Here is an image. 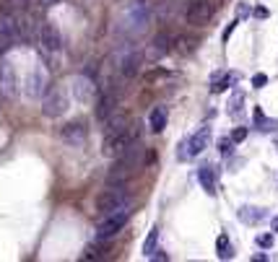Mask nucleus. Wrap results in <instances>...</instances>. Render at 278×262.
Listing matches in <instances>:
<instances>
[{
  "label": "nucleus",
  "mask_w": 278,
  "mask_h": 262,
  "mask_svg": "<svg viewBox=\"0 0 278 262\" xmlns=\"http://www.w3.org/2000/svg\"><path fill=\"white\" fill-rule=\"evenodd\" d=\"M273 231L278 234V218H273Z\"/></svg>",
  "instance_id": "58836bf2"
},
{
  "label": "nucleus",
  "mask_w": 278,
  "mask_h": 262,
  "mask_svg": "<svg viewBox=\"0 0 278 262\" xmlns=\"http://www.w3.org/2000/svg\"><path fill=\"white\" fill-rule=\"evenodd\" d=\"M252 259H255V262H265V259H268V254H255Z\"/></svg>",
  "instance_id": "4c0bfd02"
},
{
  "label": "nucleus",
  "mask_w": 278,
  "mask_h": 262,
  "mask_svg": "<svg viewBox=\"0 0 278 262\" xmlns=\"http://www.w3.org/2000/svg\"><path fill=\"white\" fill-rule=\"evenodd\" d=\"M255 127H258L260 133H273V130L278 127V120L265 117V115H263V109H255Z\"/></svg>",
  "instance_id": "4be33fe9"
},
{
  "label": "nucleus",
  "mask_w": 278,
  "mask_h": 262,
  "mask_svg": "<svg viewBox=\"0 0 278 262\" xmlns=\"http://www.w3.org/2000/svg\"><path fill=\"white\" fill-rule=\"evenodd\" d=\"M3 3L13 11V8H21V6H24V0H3Z\"/></svg>",
  "instance_id": "72a5a7b5"
},
{
  "label": "nucleus",
  "mask_w": 278,
  "mask_h": 262,
  "mask_svg": "<svg viewBox=\"0 0 278 262\" xmlns=\"http://www.w3.org/2000/svg\"><path fill=\"white\" fill-rule=\"evenodd\" d=\"M237 24H239V18L234 21V24H229V26H226V31H224V42H226V39L231 36V31H234V26H237Z\"/></svg>",
  "instance_id": "f704fd0d"
},
{
  "label": "nucleus",
  "mask_w": 278,
  "mask_h": 262,
  "mask_svg": "<svg viewBox=\"0 0 278 262\" xmlns=\"http://www.w3.org/2000/svg\"><path fill=\"white\" fill-rule=\"evenodd\" d=\"M122 205H130V192L125 190V184H107V190L97 195V213L99 215H107Z\"/></svg>",
  "instance_id": "39448f33"
},
{
  "label": "nucleus",
  "mask_w": 278,
  "mask_h": 262,
  "mask_svg": "<svg viewBox=\"0 0 278 262\" xmlns=\"http://www.w3.org/2000/svg\"><path fill=\"white\" fill-rule=\"evenodd\" d=\"M138 138H141V125H133L128 122L122 130H114V133H107V140H104V154L107 156H120L125 154V151L138 143Z\"/></svg>",
  "instance_id": "7ed1b4c3"
},
{
  "label": "nucleus",
  "mask_w": 278,
  "mask_h": 262,
  "mask_svg": "<svg viewBox=\"0 0 278 262\" xmlns=\"http://www.w3.org/2000/svg\"><path fill=\"white\" fill-rule=\"evenodd\" d=\"M231 151H234V140H231V138H221L219 140V154L221 156H231Z\"/></svg>",
  "instance_id": "cd10ccee"
},
{
  "label": "nucleus",
  "mask_w": 278,
  "mask_h": 262,
  "mask_svg": "<svg viewBox=\"0 0 278 262\" xmlns=\"http://www.w3.org/2000/svg\"><path fill=\"white\" fill-rule=\"evenodd\" d=\"M42 47L47 50V52H52V55H57L60 50H63V36H60V31H57V26H52V24H44L42 26Z\"/></svg>",
  "instance_id": "2eb2a0df"
},
{
  "label": "nucleus",
  "mask_w": 278,
  "mask_h": 262,
  "mask_svg": "<svg viewBox=\"0 0 278 262\" xmlns=\"http://www.w3.org/2000/svg\"><path fill=\"white\" fill-rule=\"evenodd\" d=\"M167 122H169V109L167 106H153L151 109V115H148V127H151V133H164L167 130Z\"/></svg>",
  "instance_id": "dca6fc26"
},
{
  "label": "nucleus",
  "mask_w": 278,
  "mask_h": 262,
  "mask_svg": "<svg viewBox=\"0 0 278 262\" xmlns=\"http://www.w3.org/2000/svg\"><path fill=\"white\" fill-rule=\"evenodd\" d=\"M242 101H244V96L239 91H234V96H231V101H229V115H239L242 112Z\"/></svg>",
  "instance_id": "a878e982"
},
{
  "label": "nucleus",
  "mask_w": 278,
  "mask_h": 262,
  "mask_svg": "<svg viewBox=\"0 0 278 262\" xmlns=\"http://www.w3.org/2000/svg\"><path fill=\"white\" fill-rule=\"evenodd\" d=\"M44 91H47V73H44L42 68H37L26 76L24 94H26V99H39V96H44Z\"/></svg>",
  "instance_id": "ddd939ff"
},
{
  "label": "nucleus",
  "mask_w": 278,
  "mask_h": 262,
  "mask_svg": "<svg viewBox=\"0 0 278 262\" xmlns=\"http://www.w3.org/2000/svg\"><path fill=\"white\" fill-rule=\"evenodd\" d=\"M60 138H63L68 145L78 148V145H83V143H86V138H88V130H86V125H83V122H71V125H65V127H63Z\"/></svg>",
  "instance_id": "4468645a"
},
{
  "label": "nucleus",
  "mask_w": 278,
  "mask_h": 262,
  "mask_svg": "<svg viewBox=\"0 0 278 262\" xmlns=\"http://www.w3.org/2000/svg\"><path fill=\"white\" fill-rule=\"evenodd\" d=\"M213 11H216V3H213V0H193L190 8H188V24H190V26H203V24H208V21H211V16H213Z\"/></svg>",
  "instance_id": "9d476101"
},
{
  "label": "nucleus",
  "mask_w": 278,
  "mask_h": 262,
  "mask_svg": "<svg viewBox=\"0 0 278 262\" xmlns=\"http://www.w3.org/2000/svg\"><path fill=\"white\" fill-rule=\"evenodd\" d=\"M68 106H71V96L63 86H50L47 91L42 96V115L47 120H57L68 112Z\"/></svg>",
  "instance_id": "20e7f679"
},
{
  "label": "nucleus",
  "mask_w": 278,
  "mask_h": 262,
  "mask_svg": "<svg viewBox=\"0 0 278 262\" xmlns=\"http://www.w3.org/2000/svg\"><path fill=\"white\" fill-rule=\"evenodd\" d=\"M265 83H268V76H265V73H258V76L252 78V86H255V89H263Z\"/></svg>",
  "instance_id": "7c9ffc66"
},
{
  "label": "nucleus",
  "mask_w": 278,
  "mask_h": 262,
  "mask_svg": "<svg viewBox=\"0 0 278 262\" xmlns=\"http://www.w3.org/2000/svg\"><path fill=\"white\" fill-rule=\"evenodd\" d=\"M0 52H3V47H0Z\"/></svg>",
  "instance_id": "ea45409f"
},
{
  "label": "nucleus",
  "mask_w": 278,
  "mask_h": 262,
  "mask_svg": "<svg viewBox=\"0 0 278 262\" xmlns=\"http://www.w3.org/2000/svg\"><path fill=\"white\" fill-rule=\"evenodd\" d=\"M104 252H107V247H94V244H91V247L83 252V259H102Z\"/></svg>",
  "instance_id": "bb28decb"
},
{
  "label": "nucleus",
  "mask_w": 278,
  "mask_h": 262,
  "mask_svg": "<svg viewBox=\"0 0 278 262\" xmlns=\"http://www.w3.org/2000/svg\"><path fill=\"white\" fill-rule=\"evenodd\" d=\"M237 81H239V73H216V76L211 78V91H213V94H221V91L231 89Z\"/></svg>",
  "instance_id": "6ab92c4d"
},
{
  "label": "nucleus",
  "mask_w": 278,
  "mask_h": 262,
  "mask_svg": "<svg viewBox=\"0 0 278 262\" xmlns=\"http://www.w3.org/2000/svg\"><path fill=\"white\" fill-rule=\"evenodd\" d=\"M0 78H3V91L8 94V96H13L16 94V73H13V68L11 65H0Z\"/></svg>",
  "instance_id": "412c9836"
},
{
  "label": "nucleus",
  "mask_w": 278,
  "mask_h": 262,
  "mask_svg": "<svg viewBox=\"0 0 278 262\" xmlns=\"http://www.w3.org/2000/svg\"><path fill=\"white\" fill-rule=\"evenodd\" d=\"M18 42V24L11 13H0V47L3 52Z\"/></svg>",
  "instance_id": "f8f14e48"
},
{
  "label": "nucleus",
  "mask_w": 278,
  "mask_h": 262,
  "mask_svg": "<svg viewBox=\"0 0 278 262\" xmlns=\"http://www.w3.org/2000/svg\"><path fill=\"white\" fill-rule=\"evenodd\" d=\"M151 24V8L148 3H143V0H135V3H128L125 11L117 16V21H114V34H117L120 39H135L141 36Z\"/></svg>",
  "instance_id": "f257e3e1"
},
{
  "label": "nucleus",
  "mask_w": 278,
  "mask_h": 262,
  "mask_svg": "<svg viewBox=\"0 0 278 262\" xmlns=\"http://www.w3.org/2000/svg\"><path fill=\"white\" fill-rule=\"evenodd\" d=\"M198 182L203 184V190H205L208 195H216V169H213L211 164H203V166L198 169Z\"/></svg>",
  "instance_id": "a211bd4d"
},
{
  "label": "nucleus",
  "mask_w": 278,
  "mask_h": 262,
  "mask_svg": "<svg viewBox=\"0 0 278 262\" xmlns=\"http://www.w3.org/2000/svg\"><path fill=\"white\" fill-rule=\"evenodd\" d=\"M237 218H239L242 223H247V226H255V223H260L263 218H265V210L263 208H252V205H242L237 210Z\"/></svg>",
  "instance_id": "aec40b11"
},
{
  "label": "nucleus",
  "mask_w": 278,
  "mask_h": 262,
  "mask_svg": "<svg viewBox=\"0 0 278 262\" xmlns=\"http://www.w3.org/2000/svg\"><path fill=\"white\" fill-rule=\"evenodd\" d=\"M172 50H177L179 55H188V52L195 50V39H190V36H179V39L174 42V47H172Z\"/></svg>",
  "instance_id": "393cba45"
},
{
  "label": "nucleus",
  "mask_w": 278,
  "mask_h": 262,
  "mask_svg": "<svg viewBox=\"0 0 278 262\" xmlns=\"http://www.w3.org/2000/svg\"><path fill=\"white\" fill-rule=\"evenodd\" d=\"M255 16H258V18H265V16H268V11H265V8H258V11H255Z\"/></svg>",
  "instance_id": "e433bc0d"
},
{
  "label": "nucleus",
  "mask_w": 278,
  "mask_h": 262,
  "mask_svg": "<svg viewBox=\"0 0 278 262\" xmlns=\"http://www.w3.org/2000/svg\"><path fill=\"white\" fill-rule=\"evenodd\" d=\"M208 143H211V127H200L198 133H193L190 138H184V140L179 143L177 159H179V161H188V159L200 156L203 151L208 148Z\"/></svg>",
  "instance_id": "0eeeda50"
},
{
  "label": "nucleus",
  "mask_w": 278,
  "mask_h": 262,
  "mask_svg": "<svg viewBox=\"0 0 278 262\" xmlns=\"http://www.w3.org/2000/svg\"><path fill=\"white\" fill-rule=\"evenodd\" d=\"M112 112H114V96H112V94H102V96L94 101V115H97V120H99V122H107V120L112 117Z\"/></svg>",
  "instance_id": "f3484780"
},
{
  "label": "nucleus",
  "mask_w": 278,
  "mask_h": 262,
  "mask_svg": "<svg viewBox=\"0 0 278 262\" xmlns=\"http://www.w3.org/2000/svg\"><path fill=\"white\" fill-rule=\"evenodd\" d=\"M156 247H159V229L153 226V229L148 231V236H146V242H143V254L151 257V254L156 252Z\"/></svg>",
  "instance_id": "b1692460"
},
{
  "label": "nucleus",
  "mask_w": 278,
  "mask_h": 262,
  "mask_svg": "<svg viewBox=\"0 0 278 262\" xmlns=\"http://www.w3.org/2000/svg\"><path fill=\"white\" fill-rule=\"evenodd\" d=\"M258 247L270 249V247H273V234H260V236H258Z\"/></svg>",
  "instance_id": "c85d7f7f"
},
{
  "label": "nucleus",
  "mask_w": 278,
  "mask_h": 262,
  "mask_svg": "<svg viewBox=\"0 0 278 262\" xmlns=\"http://www.w3.org/2000/svg\"><path fill=\"white\" fill-rule=\"evenodd\" d=\"M141 156H143V148L133 143L125 154L114 156V164H112V171L107 174V184H125L130 179V174L141 166Z\"/></svg>",
  "instance_id": "f03ea898"
},
{
  "label": "nucleus",
  "mask_w": 278,
  "mask_h": 262,
  "mask_svg": "<svg viewBox=\"0 0 278 262\" xmlns=\"http://www.w3.org/2000/svg\"><path fill=\"white\" fill-rule=\"evenodd\" d=\"M247 138V127H234V133H231V140L234 143H242Z\"/></svg>",
  "instance_id": "c756f323"
},
{
  "label": "nucleus",
  "mask_w": 278,
  "mask_h": 262,
  "mask_svg": "<svg viewBox=\"0 0 278 262\" xmlns=\"http://www.w3.org/2000/svg\"><path fill=\"white\" fill-rule=\"evenodd\" d=\"M83 76H88V78H97V62H88L86 68H83Z\"/></svg>",
  "instance_id": "2f4dec72"
},
{
  "label": "nucleus",
  "mask_w": 278,
  "mask_h": 262,
  "mask_svg": "<svg viewBox=\"0 0 278 262\" xmlns=\"http://www.w3.org/2000/svg\"><path fill=\"white\" fill-rule=\"evenodd\" d=\"M216 254H219L221 259H231V257H234V247H231V242H229L226 234H221V236L216 239Z\"/></svg>",
  "instance_id": "5701e85b"
},
{
  "label": "nucleus",
  "mask_w": 278,
  "mask_h": 262,
  "mask_svg": "<svg viewBox=\"0 0 278 262\" xmlns=\"http://www.w3.org/2000/svg\"><path fill=\"white\" fill-rule=\"evenodd\" d=\"M250 16V8L244 6V3H239V8H237V18H247Z\"/></svg>",
  "instance_id": "473e14b6"
},
{
  "label": "nucleus",
  "mask_w": 278,
  "mask_h": 262,
  "mask_svg": "<svg viewBox=\"0 0 278 262\" xmlns=\"http://www.w3.org/2000/svg\"><path fill=\"white\" fill-rule=\"evenodd\" d=\"M128 221H130V205H122V208H117V210L107 213L104 221H102L99 229H97V242H107V239L117 236V234L125 229Z\"/></svg>",
  "instance_id": "423d86ee"
},
{
  "label": "nucleus",
  "mask_w": 278,
  "mask_h": 262,
  "mask_svg": "<svg viewBox=\"0 0 278 262\" xmlns=\"http://www.w3.org/2000/svg\"><path fill=\"white\" fill-rule=\"evenodd\" d=\"M169 52H172V36H169L167 31H159V34L148 42L143 57L151 60V62H156V60H161V57H167Z\"/></svg>",
  "instance_id": "9b49d317"
},
{
  "label": "nucleus",
  "mask_w": 278,
  "mask_h": 262,
  "mask_svg": "<svg viewBox=\"0 0 278 262\" xmlns=\"http://www.w3.org/2000/svg\"><path fill=\"white\" fill-rule=\"evenodd\" d=\"M57 0H39V6H44V8H50V6H55Z\"/></svg>",
  "instance_id": "c9c22d12"
},
{
  "label": "nucleus",
  "mask_w": 278,
  "mask_h": 262,
  "mask_svg": "<svg viewBox=\"0 0 278 262\" xmlns=\"http://www.w3.org/2000/svg\"><path fill=\"white\" fill-rule=\"evenodd\" d=\"M71 94H73V99L78 101V104H91L97 99V83H94V78H88V76H76L73 81H71Z\"/></svg>",
  "instance_id": "6e6552de"
},
{
  "label": "nucleus",
  "mask_w": 278,
  "mask_h": 262,
  "mask_svg": "<svg viewBox=\"0 0 278 262\" xmlns=\"http://www.w3.org/2000/svg\"><path fill=\"white\" fill-rule=\"evenodd\" d=\"M141 62H143V55L138 52L135 47H128L122 52V57L117 60V70H120V76L125 81H133L138 73H141Z\"/></svg>",
  "instance_id": "1a4fd4ad"
}]
</instances>
